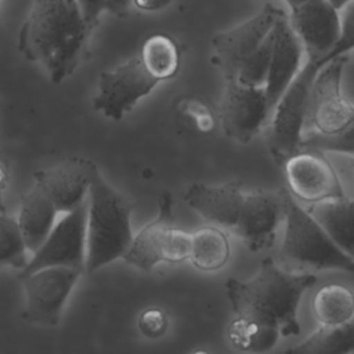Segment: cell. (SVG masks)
Listing matches in <instances>:
<instances>
[{
	"instance_id": "obj_28",
	"label": "cell",
	"mask_w": 354,
	"mask_h": 354,
	"mask_svg": "<svg viewBox=\"0 0 354 354\" xmlns=\"http://www.w3.org/2000/svg\"><path fill=\"white\" fill-rule=\"evenodd\" d=\"M80 14L88 26L90 30H93L100 19V15L102 11H105V0H75Z\"/></svg>"
},
{
	"instance_id": "obj_17",
	"label": "cell",
	"mask_w": 354,
	"mask_h": 354,
	"mask_svg": "<svg viewBox=\"0 0 354 354\" xmlns=\"http://www.w3.org/2000/svg\"><path fill=\"white\" fill-rule=\"evenodd\" d=\"M303 47L289 25L288 15L281 10L272 26V50L263 87L271 112L303 66Z\"/></svg>"
},
{
	"instance_id": "obj_15",
	"label": "cell",
	"mask_w": 354,
	"mask_h": 354,
	"mask_svg": "<svg viewBox=\"0 0 354 354\" xmlns=\"http://www.w3.org/2000/svg\"><path fill=\"white\" fill-rule=\"evenodd\" d=\"M97 166L86 158H69L35 173V184L53 202L58 213L77 209L87 199Z\"/></svg>"
},
{
	"instance_id": "obj_25",
	"label": "cell",
	"mask_w": 354,
	"mask_h": 354,
	"mask_svg": "<svg viewBox=\"0 0 354 354\" xmlns=\"http://www.w3.org/2000/svg\"><path fill=\"white\" fill-rule=\"evenodd\" d=\"M28 260V250L15 217L0 213V266L24 270Z\"/></svg>"
},
{
	"instance_id": "obj_16",
	"label": "cell",
	"mask_w": 354,
	"mask_h": 354,
	"mask_svg": "<svg viewBox=\"0 0 354 354\" xmlns=\"http://www.w3.org/2000/svg\"><path fill=\"white\" fill-rule=\"evenodd\" d=\"M282 218L283 207L279 191L259 189L243 195L239 217L232 230L252 252H259L272 246Z\"/></svg>"
},
{
	"instance_id": "obj_31",
	"label": "cell",
	"mask_w": 354,
	"mask_h": 354,
	"mask_svg": "<svg viewBox=\"0 0 354 354\" xmlns=\"http://www.w3.org/2000/svg\"><path fill=\"white\" fill-rule=\"evenodd\" d=\"M133 0H105V10L116 17H126L130 11Z\"/></svg>"
},
{
	"instance_id": "obj_12",
	"label": "cell",
	"mask_w": 354,
	"mask_h": 354,
	"mask_svg": "<svg viewBox=\"0 0 354 354\" xmlns=\"http://www.w3.org/2000/svg\"><path fill=\"white\" fill-rule=\"evenodd\" d=\"M281 8L267 3L254 17L217 33L212 40L214 62L225 80H234L241 65L271 32Z\"/></svg>"
},
{
	"instance_id": "obj_20",
	"label": "cell",
	"mask_w": 354,
	"mask_h": 354,
	"mask_svg": "<svg viewBox=\"0 0 354 354\" xmlns=\"http://www.w3.org/2000/svg\"><path fill=\"white\" fill-rule=\"evenodd\" d=\"M322 231L347 254L354 246V203L353 198L342 196L303 205Z\"/></svg>"
},
{
	"instance_id": "obj_34",
	"label": "cell",
	"mask_w": 354,
	"mask_h": 354,
	"mask_svg": "<svg viewBox=\"0 0 354 354\" xmlns=\"http://www.w3.org/2000/svg\"><path fill=\"white\" fill-rule=\"evenodd\" d=\"M192 354H209V353L205 351V350H198V351H195V353H192Z\"/></svg>"
},
{
	"instance_id": "obj_22",
	"label": "cell",
	"mask_w": 354,
	"mask_h": 354,
	"mask_svg": "<svg viewBox=\"0 0 354 354\" xmlns=\"http://www.w3.org/2000/svg\"><path fill=\"white\" fill-rule=\"evenodd\" d=\"M354 325L353 321L343 325H321L300 344L285 354H353Z\"/></svg>"
},
{
	"instance_id": "obj_3",
	"label": "cell",
	"mask_w": 354,
	"mask_h": 354,
	"mask_svg": "<svg viewBox=\"0 0 354 354\" xmlns=\"http://www.w3.org/2000/svg\"><path fill=\"white\" fill-rule=\"evenodd\" d=\"M86 261L84 272L123 259L131 241V205L101 173L94 178L87 195Z\"/></svg>"
},
{
	"instance_id": "obj_8",
	"label": "cell",
	"mask_w": 354,
	"mask_h": 354,
	"mask_svg": "<svg viewBox=\"0 0 354 354\" xmlns=\"http://www.w3.org/2000/svg\"><path fill=\"white\" fill-rule=\"evenodd\" d=\"M159 84L134 55L98 77L93 105L109 120H122L140 100L145 98Z\"/></svg>"
},
{
	"instance_id": "obj_23",
	"label": "cell",
	"mask_w": 354,
	"mask_h": 354,
	"mask_svg": "<svg viewBox=\"0 0 354 354\" xmlns=\"http://www.w3.org/2000/svg\"><path fill=\"white\" fill-rule=\"evenodd\" d=\"M137 55L145 71L159 83L176 76L180 66L178 47L166 35L148 37Z\"/></svg>"
},
{
	"instance_id": "obj_24",
	"label": "cell",
	"mask_w": 354,
	"mask_h": 354,
	"mask_svg": "<svg viewBox=\"0 0 354 354\" xmlns=\"http://www.w3.org/2000/svg\"><path fill=\"white\" fill-rule=\"evenodd\" d=\"M313 308L321 325H343L353 321V293L348 288L339 283L325 285L315 293Z\"/></svg>"
},
{
	"instance_id": "obj_33",
	"label": "cell",
	"mask_w": 354,
	"mask_h": 354,
	"mask_svg": "<svg viewBox=\"0 0 354 354\" xmlns=\"http://www.w3.org/2000/svg\"><path fill=\"white\" fill-rule=\"evenodd\" d=\"M303 1H306V0H285V3L289 6V8L293 7V6H297V4L303 3Z\"/></svg>"
},
{
	"instance_id": "obj_21",
	"label": "cell",
	"mask_w": 354,
	"mask_h": 354,
	"mask_svg": "<svg viewBox=\"0 0 354 354\" xmlns=\"http://www.w3.org/2000/svg\"><path fill=\"white\" fill-rule=\"evenodd\" d=\"M227 235L216 225L203 227L191 234V263L202 271H216L230 259Z\"/></svg>"
},
{
	"instance_id": "obj_26",
	"label": "cell",
	"mask_w": 354,
	"mask_h": 354,
	"mask_svg": "<svg viewBox=\"0 0 354 354\" xmlns=\"http://www.w3.org/2000/svg\"><path fill=\"white\" fill-rule=\"evenodd\" d=\"M272 50V29L263 40V43L254 50V53L241 65L236 76V80L242 86L248 87H264L270 66Z\"/></svg>"
},
{
	"instance_id": "obj_7",
	"label": "cell",
	"mask_w": 354,
	"mask_h": 354,
	"mask_svg": "<svg viewBox=\"0 0 354 354\" xmlns=\"http://www.w3.org/2000/svg\"><path fill=\"white\" fill-rule=\"evenodd\" d=\"M348 53L328 61L313 80L304 118V134L336 136L353 130L354 105L342 90Z\"/></svg>"
},
{
	"instance_id": "obj_9",
	"label": "cell",
	"mask_w": 354,
	"mask_h": 354,
	"mask_svg": "<svg viewBox=\"0 0 354 354\" xmlns=\"http://www.w3.org/2000/svg\"><path fill=\"white\" fill-rule=\"evenodd\" d=\"M191 234L171 225L170 209L163 206L158 218L147 224L133 241L123 260L141 271H149L159 263H181L189 259Z\"/></svg>"
},
{
	"instance_id": "obj_1",
	"label": "cell",
	"mask_w": 354,
	"mask_h": 354,
	"mask_svg": "<svg viewBox=\"0 0 354 354\" xmlns=\"http://www.w3.org/2000/svg\"><path fill=\"white\" fill-rule=\"evenodd\" d=\"M317 282L310 272H289L271 259L261 261L248 281L230 278L225 292L235 318L228 325V339L235 348L264 354L278 339L297 336V308L304 292Z\"/></svg>"
},
{
	"instance_id": "obj_14",
	"label": "cell",
	"mask_w": 354,
	"mask_h": 354,
	"mask_svg": "<svg viewBox=\"0 0 354 354\" xmlns=\"http://www.w3.org/2000/svg\"><path fill=\"white\" fill-rule=\"evenodd\" d=\"M283 167L288 192L301 205L350 196L329 160L319 152L299 151L283 163Z\"/></svg>"
},
{
	"instance_id": "obj_35",
	"label": "cell",
	"mask_w": 354,
	"mask_h": 354,
	"mask_svg": "<svg viewBox=\"0 0 354 354\" xmlns=\"http://www.w3.org/2000/svg\"><path fill=\"white\" fill-rule=\"evenodd\" d=\"M0 1H1V0H0Z\"/></svg>"
},
{
	"instance_id": "obj_29",
	"label": "cell",
	"mask_w": 354,
	"mask_h": 354,
	"mask_svg": "<svg viewBox=\"0 0 354 354\" xmlns=\"http://www.w3.org/2000/svg\"><path fill=\"white\" fill-rule=\"evenodd\" d=\"M171 1L173 0H133L131 6H134L136 8H138L141 11L153 12V11L166 8Z\"/></svg>"
},
{
	"instance_id": "obj_2",
	"label": "cell",
	"mask_w": 354,
	"mask_h": 354,
	"mask_svg": "<svg viewBox=\"0 0 354 354\" xmlns=\"http://www.w3.org/2000/svg\"><path fill=\"white\" fill-rule=\"evenodd\" d=\"M90 33L75 0H32L18 50L59 84L79 66Z\"/></svg>"
},
{
	"instance_id": "obj_32",
	"label": "cell",
	"mask_w": 354,
	"mask_h": 354,
	"mask_svg": "<svg viewBox=\"0 0 354 354\" xmlns=\"http://www.w3.org/2000/svg\"><path fill=\"white\" fill-rule=\"evenodd\" d=\"M326 1L330 3L335 8H337L340 11V10H344L348 4H351L353 0H326Z\"/></svg>"
},
{
	"instance_id": "obj_30",
	"label": "cell",
	"mask_w": 354,
	"mask_h": 354,
	"mask_svg": "<svg viewBox=\"0 0 354 354\" xmlns=\"http://www.w3.org/2000/svg\"><path fill=\"white\" fill-rule=\"evenodd\" d=\"M8 183V163L6 158L0 153V213H6V201L4 192Z\"/></svg>"
},
{
	"instance_id": "obj_6",
	"label": "cell",
	"mask_w": 354,
	"mask_h": 354,
	"mask_svg": "<svg viewBox=\"0 0 354 354\" xmlns=\"http://www.w3.org/2000/svg\"><path fill=\"white\" fill-rule=\"evenodd\" d=\"M336 55L307 58L296 77L279 97L270 116L268 148L278 165L300 151L308 94L318 71Z\"/></svg>"
},
{
	"instance_id": "obj_27",
	"label": "cell",
	"mask_w": 354,
	"mask_h": 354,
	"mask_svg": "<svg viewBox=\"0 0 354 354\" xmlns=\"http://www.w3.org/2000/svg\"><path fill=\"white\" fill-rule=\"evenodd\" d=\"M169 326V318L167 314L162 308L151 307L141 313L138 318V329L140 332L149 337V339H158L163 336Z\"/></svg>"
},
{
	"instance_id": "obj_5",
	"label": "cell",
	"mask_w": 354,
	"mask_h": 354,
	"mask_svg": "<svg viewBox=\"0 0 354 354\" xmlns=\"http://www.w3.org/2000/svg\"><path fill=\"white\" fill-rule=\"evenodd\" d=\"M289 25L307 58H324L353 48L351 4L342 19L339 10L326 0H306L290 7Z\"/></svg>"
},
{
	"instance_id": "obj_10",
	"label": "cell",
	"mask_w": 354,
	"mask_h": 354,
	"mask_svg": "<svg viewBox=\"0 0 354 354\" xmlns=\"http://www.w3.org/2000/svg\"><path fill=\"white\" fill-rule=\"evenodd\" d=\"M82 275L69 267H46L22 275L25 314L30 322L54 326Z\"/></svg>"
},
{
	"instance_id": "obj_18",
	"label": "cell",
	"mask_w": 354,
	"mask_h": 354,
	"mask_svg": "<svg viewBox=\"0 0 354 354\" xmlns=\"http://www.w3.org/2000/svg\"><path fill=\"white\" fill-rule=\"evenodd\" d=\"M243 192L238 183L224 184L192 183L185 194V203L214 225L234 228L243 202Z\"/></svg>"
},
{
	"instance_id": "obj_11",
	"label": "cell",
	"mask_w": 354,
	"mask_h": 354,
	"mask_svg": "<svg viewBox=\"0 0 354 354\" xmlns=\"http://www.w3.org/2000/svg\"><path fill=\"white\" fill-rule=\"evenodd\" d=\"M86 217L87 202L72 212L64 213L44 242L32 253L22 275L46 267H69L84 272Z\"/></svg>"
},
{
	"instance_id": "obj_19",
	"label": "cell",
	"mask_w": 354,
	"mask_h": 354,
	"mask_svg": "<svg viewBox=\"0 0 354 354\" xmlns=\"http://www.w3.org/2000/svg\"><path fill=\"white\" fill-rule=\"evenodd\" d=\"M57 216L53 202L36 185L24 195L15 220L28 253H35L44 242L57 223Z\"/></svg>"
},
{
	"instance_id": "obj_13",
	"label": "cell",
	"mask_w": 354,
	"mask_h": 354,
	"mask_svg": "<svg viewBox=\"0 0 354 354\" xmlns=\"http://www.w3.org/2000/svg\"><path fill=\"white\" fill-rule=\"evenodd\" d=\"M263 87H248L236 80H225L220 104V122L224 134L236 142H249L270 120Z\"/></svg>"
},
{
	"instance_id": "obj_4",
	"label": "cell",
	"mask_w": 354,
	"mask_h": 354,
	"mask_svg": "<svg viewBox=\"0 0 354 354\" xmlns=\"http://www.w3.org/2000/svg\"><path fill=\"white\" fill-rule=\"evenodd\" d=\"M279 194L285 220L281 256L288 261L315 270L353 271V256L343 252L322 231L288 189H281Z\"/></svg>"
}]
</instances>
